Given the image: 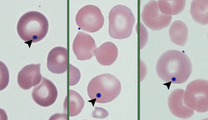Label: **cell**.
<instances>
[{"mask_svg": "<svg viewBox=\"0 0 208 120\" xmlns=\"http://www.w3.org/2000/svg\"><path fill=\"white\" fill-rule=\"evenodd\" d=\"M156 69L159 77L164 81L180 84L187 80L191 73L192 66L190 59L184 52L170 50L159 57Z\"/></svg>", "mask_w": 208, "mask_h": 120, "instance_id": "1", "label": "cell"}, {"mask_svg": "<svg viewBox=\"0 0 208 120\" xmlns=\"http://www.w3.org/2000/svg\"><path fill=\"white\" fill-rule=\"evenodd\" d=\"M48 26V20L43 14L38 12L31 11L21 17L17 29L20 37L30 47L32 43L39 41L44 38Z\"/></svg>", "mask_w": 208, "mask_h": 120, "instance_id": "2", "label": "cell"}, {"mask_svg": "<svg viewBox=\"0 0 208 120\" xmlns=\"http://www.w3.org/2000/svg\"><path fill=\"white\" fill-rule=\"evenodd\" d=\"M121 85L119 80L109 73H104L93 78L87 88L88 95L93 105L95 102L106 103L116 98L119 94Z\"/></svg>", "mask_w": 208, "mask_h": 120, "instance_id": "3", "label": "cell"}, {"mask_svg": "<svg viewBox=\"0 0 208 120\" xmlns=\"http://www.w3.org/2000/svg\"><path fill=\"white\" fill-rule=\"evenodd\" d=\"M108 19V32L111 37L123 39L130 36L135 18L129 8L122 5L115 6L109 13Z\"/></svg>", "mask_w": 208, "mask_h": 120, "instance_id": "4", "label": "cell"}, {"mask_svg": "<svg viewBox=\"0 0 208 120\" xmlns=\"http://www.w3.org/2000/svg\"><path fill=\"white\" fill-rule=\"evenodd\" d=\"M183 102L187 106L198 112L208 110V81L198 79L192 81L184 91Z\"/></svg>", "mask_w": 208, "mask_h": 120, "instance_id": "5", "label": "cell"}, {"mask_svg": "<svg viewBox=\"0 0 208 120\" xmlns=\"http://www.w3.org/2000/svg\"><path fill=\"white\" fill-rule=\"evenodd\" d=\"M76 23L82 30L90 33L97 32L103 27L104 18L100 9L92 5L81 8L75 17Z\"/></svg>", "mask_w": 208, "mask_h": 120, "instance_id": "6", "label": "cell"}, {"mask_svg": "<svg viewBox=\"0 0 208 120\" xmlns=\"http://www.w3.org/2000/svg\"><path fill=\"white\" fill-rule=\"evenodd\" d=\"M141 16L145 25L154 31L168 26L172 18L171 16L166 15L161 12L157 1L155 0L150 1L144 5Z\"/></svg>", "mask_w": 208, "mask_h": 120, "instance_id": "7", "label": "cell"}, {"mask_svg": "<svg viewBox=\"0 0 208 120\" xmlns=\"http://www.w3.org/2000/svg\"><path fill=\"white\" fill-rule=\"evenodd\" d=\"M31 95L36 103L41 106L47 107L54 103L58 92L53 83L43 77L40 84L34 88Z\"/></svg>", "mask_w": 208, "mask_h": 120, "instance_id": "8", "label": "cell"}, {"mask_svg": "<svg viewBox=\"0 0 208 120\" xmlns=\"http://www.w3.org/2000/svg\"><path fill=\"white\" fill-rule=\"evenodd\" d=\"M97 48L95 41L89 35L79 31L73 44V49L78 60H85L90 59L94 55Z\"/></svg>", "mask_w": 208, "mask_h": 120, "instance_id": "9", "label": "cell"}, {"mask_svg": "<svg viewBox=\"0 0 208 120\" xmlns=\"http://www.w3.org/2000/svg\"><path fill=\"white\" fill-rule=\"evenodd\" d=\"M40 64L27 65L19 72L17 81L19 86L27 90L39 84L42 78L40 72Z\"/></svg>", "mask_w": 208, "mask_h": 120, "instance_id": "10", "label": "cell"}, {"mask_svg": "<svg viewBox=\"0 0 208 120\" xmlns=\"http://www.w3.org/2000/svg\"><path fill=\"white\" fill-rule=\"evenodd\" d=\"M47 67L51 72L61 74L67 70V50L64 47H57L49 52L47 59Z\"/></svg>", "mask_w": 208, "mask_h": 120, "instance_id": "11", "label": "cell"}, {"mask_svg": "<svg viewBox=\"0 0 208 120\" xmlns=\"http://www.w3.org/2000/svg\"><path fill=\"white\" fill-rule=\"evenodd\" d=\"M184 91L181 89L174 90L170 94L168 100V106L171 113L182 119L190 117L194 113L193 110L183 104Z\"/></svg>", "mask_w": 208, "mask_h": 120, "instance_id": "12", "label": "cell"}, {"mask_svg": "<svg viewBox=\"0 0 208 120\" xmlns=\"http://www.w3.org/2000/svg\"><path fill=\"white\" fill-rule=\"evenodd\" d=\"M98 62L101 65L109 66L116 60L118 55L117 47L113 43L105 42L94 51Z\"/></svg>", "mask_w": 208, "mask_h": 120, "instance_id": "13", "label": "cell"}, {"mask_svg": "<svg viewBox=\"0 0 208 120\" xmlns=\"http://www.w3.org/2000/svg\"><path fill=\"white\" fill-rule=\"evenodd\" d=\"M188 30L182 21L176 20L171 24L169 31L170 38L173 43L180 46L186 44L188 38Z\"/></svg>", "mask_w": 208, "mask_h": 120, "instance_id": "14", "label": "cell"}, {"mask_svg": "<svg viewBox=\"0 0 208 120\" xmlns=\"http://www.w3.org/2000/svg\"><path fill=\"white\" fill-rule=\"evenodd\" d=\"M207 0H195L191 4L190 12L193 20L203 25L208 24Z\"/></svg>", "mask_w": 208, "mask_h": 120, "instance_id": "15", "label": "cell"}, {"mask_svg": "<svg viewBox=\"0 0 208 120\" xmlns=\"http://www.w3.org/2000/svg\"><path fill=\"white\" fill-rule=\"evenodd\" d=\"M157 2L161 12L170 16L176 15L182 12L186 4V1L184 0H160Z\"/></svg>", "mask_w": 208, "mask_h": 120, "instance_id": "16", "label": "cell"}, {"mask_svg": "<svg viewBox=\"0 0 208 120\" xmlns=\"http://www.w3.org/2000/svg\"><path fill=\"white\" fill-rule=\"evenodd\" d=\"M84 105V100L76 91L69 90V114L70 116H74L80 113Z\"/></svg>", "mask_w": 208, "mask_h": 120, "instance_id": "17", "label": "cell"}, {"mask_svg": "<svg viewBox=\"0 0 208 120\" xmlns=\"http://www.w3.org/2000/svg\"><path fill=\"white\" fill-rule=\"evenodd\" d=\"M108 115V112L103 108L95 107L92 112V117L95 118L104 119Z\"/></svg>", "mask_w": 208, "mask_h": 120, "instance_id": "18", "label": "cell"}]
</instances>
